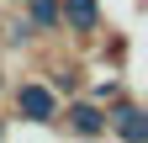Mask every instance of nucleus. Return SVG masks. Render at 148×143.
I'll list each match as a JSON object with an SVG mask.
<instances>
[{"instance_id": "f03ea898", "label": "nucleus", "mask_w": 148, "mask_h": 143, "mask_svg": "<svg viewBox=\"0 0 148 143\" xmlns=\"http://www.w3.org/2000/svg\"><path fill=\"white\" fill-rule=\"evenodd\" d=\"M69 11H74V21H79V27L95 21V0H69Z\"/></svg>"}, {"instance_id": "f257e3e1", "label": "nucleus", "mask_w": 148, "mask_h": 143, "mask_svg": "<svg viewBox=\"0 0 148 143\" xmlns=\"http://www.w3.org/2000/svg\"><path fill=\"white\" fill-rule=\"evenodd\" d=\"M21 106H27L37 122H48V117H53V101H48L42 90H21Z\"/></svg>"}]
</instances>
